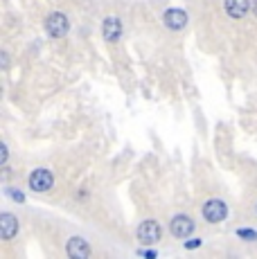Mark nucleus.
<instances>
[{
  "mask_svg": "<svg viewBox=\"0 0 257 259\" xmlns=\"http://www.w3.org/2000/svg\"><path fill=\"white\" fill-rule=\"evenodd\" d=\"M46 29H48V34H50L52 38H61V36H66L68 34L70 23H68V18L63 16V14L54 12V14H50V16L46 18Z\"/></svg>",
  "mask_w": 257,
  "mask_h": 259,
  "instance_id": "nucleus-1",
  "label": "nucleus"
},
{
  "mask_svg": "<svg viewBox=\"0 0 257 259\" xmlns=\"http://www.w3.org/2000/svg\"><path fill=\"white\" fill-rule=\"evenodd\" d=\"M9 196H12L14 201H18V203H23V201H25V196H23V192H16V189H9Z\"/></svg>",
  "mask_w": 257,
  "mask_h": 259,
  "instance_id": "nucleus-12",
  "label": "nucleus"
},
{
  "mask_svg": "<svg viewBox=\"0 0 257 259\" xmlns=\"http://www.w3.org/2000/svg\"><path fill=\"white\" fill-rule=\"evenodd\" d=\"M0 162H3V165L7 162V147H5V144L0 147Z\"/></svg>",
  "mask_w": 257,
  "mask_h": 259,
  "instance_id": "nucleus-14",
  "label": "nucleus"
},
{
  "mask_svg": "<svg viewBox=\"0 0 257 259\" xmlns=\"http://www.w3.org/2000/svg\"><path fill=\"white\" fill-rule=\"evenodd\" d=\"M52 183H54V176L50 169H34L29 174V187L34 192H48L52 187Z\"/></svg>",
  "mask_w": 257,
  "mask_h": 259,
  "instance_id": "nucleus-2",
  "label": "nucleus"
},
{
  "mask_svg": "<svg viewBox=\"0 0 257 259\" xmlns=\"http://www.w3.org/2000/svg\"><path fill=\"white\" fill-rule=\"evenodd\" d=\"M253 14L257 16V0H253Z\"/></svg>",
  "mask_w": 257,
  "mask_h": 259,
  "instance_id": "nucleus-16",
  "label": "nucleus"
},
{
  "mask_svg": "<svg viewBox=\"0 0 257 259\" xmlns=\"http://www.w3.org/2000/svg\"><path fill=\"white\" fill-rule=\"evenodd\" d=\"M16 232H18V221H16V217L14 214H0V237L3 239H12V237H16Z\"/></svg>",
  "mask_w": 257,
  "mask_h": 259,
  "instance_id": "nucleus-8",
  "label": "nucleus"
},
{
  "mask_svg": "<svg viewBox=\"0 0 257 259\" xmlns=\"http://www.w3.org/2000/svg\"><path fill=\"white\" fill-rule=\"evenodd\" d=\"M165 25L169 29H183L187 25V14L183 12V9H167Z\"/></svg>",
  "mask_w": 257,
  "mask_h": 259,
  "instance_id": "nucleus-9",
  "label": "nucleus"
},
{
  "mask_svg": "<svg viewBox=\"0 0 257 259\" xmlns=\"http://www.w3.org/2000/svg\"><path fill=\"white\" fill-rule=\"evenodd\" d=\"M201 246V239H190V241H185V248L187 250H194V248Z\"/></svg>",
  "mask_w": 257,
  "mask_h": 259,
  "instance_id": "nucleus-13",
  "label": "nucleus"
},
{
  "mask_svg": "<svg viewBox=\"0 0 257 259\" xmlns=\"http://www.w3.org/2000/svg\"><path fill=\"white\" fill-rule=\"evenodd\" d=\"M140 255H145V257H156V252H154V250H142Z\"/></svg>",
  "mask_w": 257,
  "mask_h": 259,
  "instance_id": "nucleus-15",
  "label": "nucleus"
},
{
  "mask_svg": "<svg viewBox=\"0 0 257 259\" xmlns=\"http://www.w3.org/2000/svg\"><path fill=\"white\" fill-rule=\"evenodd\" d=\"M237 235L241 239H248V241H257V232L255 230H237Z\"/></svg>",
  "mask_w": 257,
  "mask_h": 259,
  "instance_id": "nucleus-11",
  "label": "nucleus"
},
{
  "mask_svg": "<svg viewBox=\"0 0 257 259\" xmlns=\"http://www.w3.org/2000/svg\"><path fill=\"white\" fill-rule=\"evenodd\" d=\"M224 7H226V14H228L230 18H244L253 5H250L248 0H226Z\"/></svg>",
  "mask_w": 257,
  "mask_h": 259,
  "instance_id": "nucleus-7",
  "label": "nucleus"
},
{
  "mask_svg": "<svg viewBox=\"0 0 257 259\" xmlns=\"http://www.w3.org/2000/svg\"><path fill=\"white\" fill-rule=\"evenodd\" d=\"M66 250H68V255H70L72 259H86V257H91V248H88V243L83 241L81 237H72L70 241H68Z\"/></svg>",
  "mask_w": 257,
  "mask_h": 259,
  "instance_id": "nucleus-6",
  "label": "nucleus"
},
{
  "mask_svg": "<svg viewBox=\"0 0 257 259\" xmlns=\"http://www.w3.org/2000/svg\"><path fill=\"white\" fill-rule=\"evenodd\" d=\"M169 228H172V235L176 239H185V237L192 235V230H194V221H192L190 217H185V214H179V217L172 219Z\"/></svg>",
  "mask_w": 257,
  "mask_h": 259,
  "instance_id": "nucleus-5",
  "label": "nucleus"
},
{
  "mask_svg": "<svg viewBox=\"0 0 257 259\" xmlns=\"http://www.w3.org/2000/svg\"><path fill=\"white\" fill-rule=\"evenodd\" d=\"M203 217L210 223H221L226 217H228V207H226L224 201H217V198H212V201H207L205 205H203Z\"/></svg>",
  "mask_w": 257,
  "mask_h": 259,
  "instance_id": "nucleus-3",
  "label": "nucleus"
},
{
  "mask_svg": "<svg viewBox=\"0 0 257 259\" xmlns=\"http://www.w3.org/2000/svg\"><path fill=\"white\" fill-rule=\"evenodd\" d=\"M138 239H140L145 246H154L160 241V226L156 221H145L138 228Z\"/></svg>",
  "mask_w": 257,
  "mask_h": 259,
  "instance_id": "nucleus-4",
  "label": "nucleus"
},
{
  "mask_svg": "<svg viewBox=\"0 0 257 259\" xmlns=\"http://www.w3.org/2000/svg\"><path fill=\"white\" fill-rule=\"evenodd\" d=\"M102 34L108 43H115L122 34V23L117 21V18H106V21H104V27H102Z\"/></svg>",
  "mask_w": 257,
  "mask_h": 259,
  "instance_id": "nucleus-10",
  "label": "nucleus"
}]
</instances>
